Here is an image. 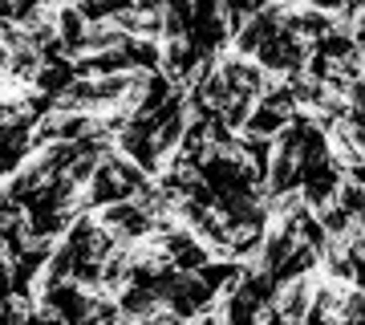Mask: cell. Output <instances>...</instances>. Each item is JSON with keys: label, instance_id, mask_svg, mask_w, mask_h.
<instances>
[{"label": "cell", "instance_id": "obj_6", "mask_svg": "<svg viewBox=\"0 0 365 325\" xmlns=\"http://www.w3.org/2000/svg\"><path fill=\"white\" fill-rule=\"evenodd\" d=\"M191 325H223V321H220V309H215V313H203V317H195Z\"/></svg>", "mask_w": 365, "mask_h": 325}, {"label": "cell", "instance_id": "obj_1", "mask_svg": "<svg viewBox=\"0 0 365 325\" xmlns=\"http://www.w3.org/2000/svg\"><path fill=\"white\" fill-rule=\"evenodd\" d=\"M158 248H163V256H167V264L175 269V273H199L203 264H211V252L203 248V240H199L195 232H187L182 224H170L167 232L155 236Z\"/></svg>", "mask_w": 365, "mask_h": 325}, {"label": "cell", "instance_id": "obj_2", "mask_svg": "<svg viewBox=\"0 0 365 325\" xmlns=\"http://www.w3.org/2000/svg\"><path fill=\"white\" fill-rule=\"evenodd\" d=\"M313 289H317V273L313 276H297V281H288V285L276 289V305L272 309L284 317V321L300 325L313 309Z\"/></svg>", "mask_w": 365, "mask_h": 325}, {"label": "cell", "instance_id": "obj_4", "mask_svg": "<svg viewBox=\"0 0 365 325\" xmlns=\"http://www.w3.org/2000/svg\"><path fill=\"white\" fill-rule=\"evenodd\" d=\"M317 220H321V228H325V236H329V244H341L345 236L353 232V220L345 216V211L337 208V204H329V208H321L317 211Z\"/></svg>", "mask_w": 365, "mask_h": 325}, {"label": "cell", "instance_id": "obj_3", "mask_svg": "<svg viewBox=\"0 0 365 325\" xmlns=\"http://www.w3.org/2000/svg\"><path fill=\"white\" fill-rule=\"evenodd\" d=\"M288 122H292V118L276 114V110H268V106L256 102V110H252V118L244 122V130H240V134H252V139H268V143H272V139L288 126Z\"/></svg>", "mask_w": 365, "mask_h": 325}, {"label": "cell", "instance_id": "obj_5", "mask_svg": "<svg viewBox=\"0 0 365 325\" xmlns=\"http://www.w3.org/2000/svg\"><path fill=\"white\" fill-rule=\"evenodd\" d=\"M349 289H361V293H365V260H357V264H353V285Z\"/></svg>", "mask_w": 365, "mask_h": 325}]
</instances>
